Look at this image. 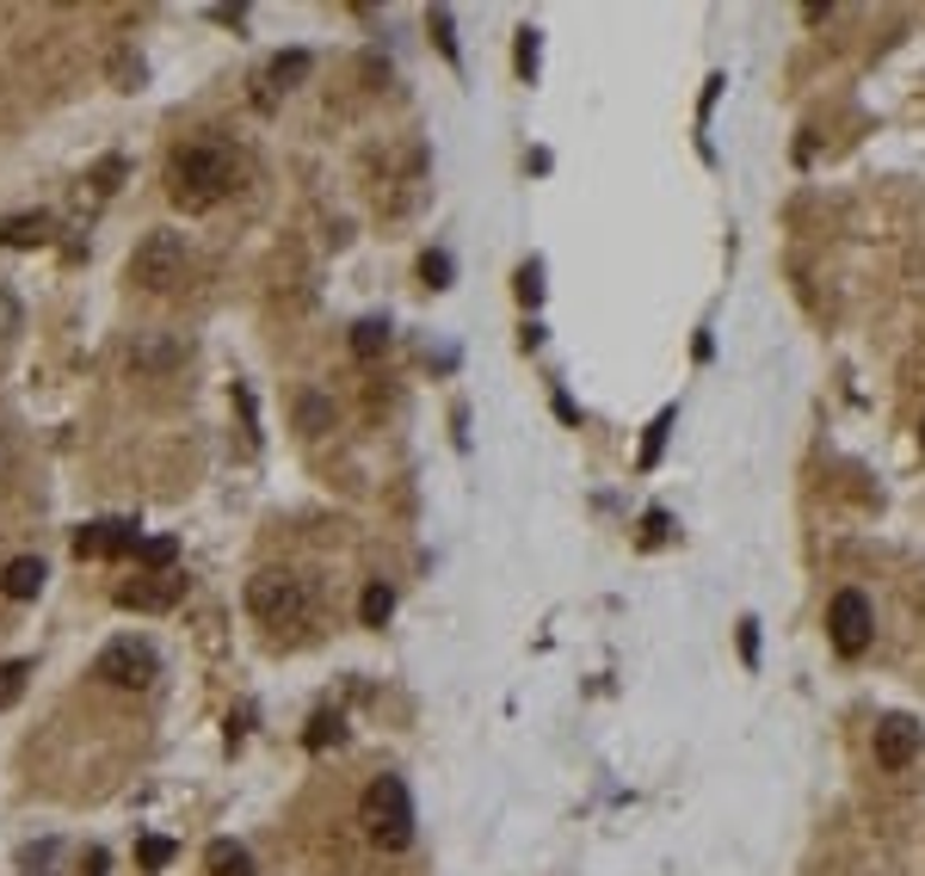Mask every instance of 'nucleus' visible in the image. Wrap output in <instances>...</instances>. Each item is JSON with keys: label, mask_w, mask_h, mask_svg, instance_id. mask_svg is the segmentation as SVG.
Listing matches in <instances>:
<instances>
[{"label": "nucleus", "mask_w": 925, "mask_h": 876, "mask_svg": "<svg viewBox=\"0 0 925 876\" xmlns=\"http://www.w3.org/2000/svg\"><path fill=\"white\" fill-rule=\"evenodd\" d=\"M167 192L179 211H211L235 192V148L223 136H198V143L173 148L167 160Z\"/></svg>", "instance_id": "1"}, {"label": "nucleus", "mask_w": 925, "mask_h": 876, "mask_svg": "<svg viewBox=\"0 0 925 876\" xmlns=\"http://www.w3.org/2000/svg\"><path fill=\"white\" fill-rule=\"evenodd\" d=\"M247 611L265 630H296V624L315 617V586L291 568H260L247 581Z\"/></svg>", "instance_id": "2"}, {"label": "nucleus", "mask_w": 925, "mask_h": 876, "mask_svg": "<svg viewBox=\"0 0 925 876\" xmlns=\"http://www.w3.org/2000/svg\"><path fill=\"white\" fill-rule=\"evenodd\" d=\"M358 821H364V834L377 839L383 851H408L413 846V797H408V783H401L396 771L370 778L364 802H358Z\"/></svg>", "instance_id": "3"}, {"label": "nucleus", "mask_w": 925, "mask_h": 876, "mask_svg": "<svg viewBox=\"0 0 925 876\" xmlns=\"http://www.w3.org/2000/svg\"><path fill=\"white\" fill-rule=\"evenodd\" d=\"M185 266H192V260H185V235H173V228L143 235L136 241V253H130V279L143 284V291H155V296L179 291Z\"/></svg>", "instance_id": "4"}, {"label": "nucleus", "mask_w": 925, "mask_h": 876, "mask_svg": "<svg viewBox=\"0 0 925 876\" xmlns=\"http://www.w3.org/2000/svg\"><path fill=\"white\" fill-rule=\"evenodd\" d=\"M93 673L106 679V685H130V691H143L148 679L160 673V654H155V642H143V636H118V642H106V649H99Z\"/></svg>", "instance_id": "5"}, {"label": "nucleus", "mask_w": 925, "mask_h": 876, "mask_svg": "<svg viewBox=\"0 0 925 876\" xmlns=\"http://www.w3.org/2000/svg\"><path fill=\"white\" fill-rule=\"evenodd\" d=\"M827 636H833V649L846 654V661H858L864 649H870V636H876V611H870V598L864 593H833V605H827Z\"/></svg>", "instance_id": "6"}, {"label": "nucleus", "mask_w": 925, "mask_h": 876, "mask_svg": "<svg viewBox=\"0 0 925 876\" xmlns=\"http://www.w3.org/2000/svg\"><path fill=\"white\" fill-rule=\"evenodd\" d=\"M919 747H925V734H919V722L913 717H883L876 722V766L883 771H907L913 759H919Z\"/></svg>", "instance_id": "7"}, {"label": "nucleus", "mask_w": 925, "mask_h": 876, "mask_svg": "<svg viewBox=\"0 0 925 876\" xmlns=\"http://www.w3.org/2000/svg\"><path fill=\"white\" fill-rule=\"evenodd\" d=\"M130 549H143V532L130 518H93L75 532V556H130Z\"/></svg>", "instance_id": "8"}, {"label": "nucleus", "mask_w": 925, "mask_h": 876, "mask_svg": "<svg viewBox=\"0 0 925 876\" xmlns=\"http://www.w3.org/2000/svg\"><path fill=\"white\" fill-rule=\"evenodd\" d=\"M179 593H185V574H179V568H167V574H136V581L118 586V605H124V611H167V605H179Z\"/></svg>", "instance_id": "9"}, {"label": "nucleus", "mask_w": 925, "mask_h": 876, "mask_svg": "<svg viewBox=\"0 0 925 876\" xmlns=\"http://www.w3.org/2000/svg\"><path fill=\"white\" fill-rule=\"evenodd\" d=\"M50 235H56L50 211H26V216H7V223H0V247H43Z\"/></svg>", "instance_id": "10"}, {"label": "nucleus", "mask_w": 925, "mask_h": 876, "mask_svg": "<svg viewBox=\"0 0 925 876\" xmlns=\"http://www.w3.org/2000/svg\"><path fill=\"white\" fill-rule=\"evenodd\" d=\"M43 562L38 556H19V562H7V574H0V593L13 598V605H26V598H38L43 593Z\"/></svg>", "instance_id": "11"}, {"label": "nucleus", "mask_w": 925, "mask_h": 876, "mask_svg": "<svg viewBox=\"0 0 925 876\" xmlns=\"http://www.w3.org/2000/svg\"><path fill=\"white\" fill-rule=\"evenodd\" d=\"M309 75V50H291V56H278L272 68H265V94L260 99H272V94H291L296 80Z\"/></svg>", "instance_id": "12"}, {"label": "nucleus", "mask_w": 925, "mask_h": 876, "mask_svg": "<svg viewBox=\"0 0 925 876\" xmlns=\"http://www.w3.org/2000/svg\"><path fill=\"white\" fill-rule=\"evenodd\" d=\"M179 359H185L179 340H136V345H130V364H136V371H167V364H179Z\"/></svg>", "instance_id": "13"}, {"label": "nucleus", "mask_w": 925, "mask_h": 876, "mask_svg": "<svg viewBox=\"0 0 925 876\" xmlns=\"http://www.w3.org/2000/svg\"><path fill=\"white\" fill-rule=\"evenodd\" d=\"M204 864H211V876H253V858H247V846H235V839H211V851H204Z\"/></svg>", "instance_id": "14"}, {"label": "nucleus", "mask_w": 925, "mask_h": 876, "mask_svg": "<svg viewBox=\"0 0 925 876\" xmlns=\"http://www.w3.org/2000/svg\"><path fill=\"white\" fill-rule=\"evenodd\" d=\"M389 611H396V593H389L383 581H370V586H364V598H358V617H364L370 630H383Z\"/></svg>", "instance_id": "15"}, {"label": "nucleus", "mask_w": 925, "mask_h": 876, "mask_svg": "<svg viewBox=\"0 0 925 876\" xmlns=\"http://www.w3.org/2000/svg\"><path fill=\"white\" fill-rule=\"evenodd\" d=\"M666 432H673V408H661V413H654V426H648V438H642V457H635V464H642V469H654V464H661V451H666Z\"/></svg>", "instance_id": "16"}, {"label": "nucleus", "mask_w": 925, "mask_h": 876, "mask_svg": "<svg viewBox=\"0 0 925 876\" xmlns=\"http://www.w3.org/2000/svg\"><path fill=\"white\" fill-rule=\"evenodd\" d=\"M340 734H345V722L333 717V710H321V717H315V722H309V729H303V747H309V753H328V747L340 741Z\"/></svg>", "instance_id": "17"}, {"label": "nucleus", "mask_w": 925, "mask_h": 876, "mask_svg": "<svg viewBox=\"0 0 925 876\" xmlns=\"http://www.w3.org/2000/svg\"><path fill=\"white\" fill-rule=\"evenodd\" d=\"M173 556H179V544H173V537H143V549H136V562H143L148 574H167Z\"/></svg>", "instance_id": "18"}, {"label": "nucleus", "mask_w": 925, "mask_h": 876, "mask_svg": "<svg viewBox=\"0 0 925 876\" xmlns=\"http://www.w3.org/2000/svg\"><path fill=\"white\" fill-rule=\"evenodd\" d=\"M383 345H389V321H358L352 328V352L358 359H377Z\"/></svg>", "instance_id": "19"}, {"label": "nucleus", "mask_w": 925, "mask_h": 876, "mask_svg": "<svg viewBox=\"0 0 925 876\" xmlns=\"http://www.w3.org/2000/svg\"><path fill=\"white\" fill-rule=\"evenodd\" d=\"M136 864H143V870H160V864H173V839H160V834L136 839Z\"/></svg>", "instance_id": "20"}, {"label": "nucleus", "mask_w": 925, "mask_h": 876, "mask_svg": "<svg viewBox=\"0 0 925 876\" xmlns=\"http://www.w3.org/2000/svg\"><path fill=\"white\" fill-rule=\"evenodd\" d=\"M26 673H31V666H26V661H7V666H0V710L13 704L19 691H26Z\"/></svg>", "instance_id": "21"}, {"label": "nucleus", "mask_w": 925, "mask_h": 876, "mask_svg": "<svg viewBox=\"0 0 925 876\" xmlns=\"http://www.w3.org/2000/svg\"><path fill=\"white\" fill-rule=\"evenodd\" d=\"M537 50H543V38L525 26V31H518V75H525V80L537 75Z\"/></svg>", "instance_id": "22"}, {"label": "nucleus", "mask_w": 925, "mask_h": 876, "mask_svg": "<svg viewBox=\"0 0 925 876\" xmlns=\"http://www.w3.org/2000/svg\"><path fill=\"white\" fill-rule=\"evenodd\" d=\"M420 279L432 284V291H445V284H450V260H445V253H426V260H420Z\"/></svg>", "instance_id": "23"}, {"label": "nucleus", "mask_w": 925, "mask_h": 876, "mask_svg": "<svg viewBox=\"0 0 925 876\" xmlns=\"http://www.w3.org/2000/svg\"><path fill=\"white\" fill-rule=\"evenodd\" d=\"M666 525H673V518H666L661 506H654V513L642 518V544H648V549H654V544H666Z\"/></svg>", "instance_id": "24"}, {"label": "nucleus", "mask_w": 925, "mask_h": 876, "mask_svg": "<svg viewBox=\"0 0 925 876\" xmlns=\"http://www.w3.org/2000/svg\"><path fill=\"white\" fill-rule=\"evenodd\" d=\"M432 31H438V50H445L450 62H457V31H450V13H445V7L432 13Z\"/></svg>", "instance_id": "25"}, {"label": "nucleus", "mask_w": 925, "mask_h": 876, "mask_svg": "<svg viewBox=\"0 0 925 876\" xmlns=\"http://www.w3.org/2000/svg\"><path fill=\"white\" fill-rule=\"evenodd\" d=\"M518 296H525V303H537V296H543V272H537V266L518 272Z\"/></svg>", "instance_id": "26"}, {"label": "nucleus", "mask_w": 925, "mask_h": 876, "mask_svg": "<svg viewBox=\"0 0 925 876\" xmlns=\"http://www.w3.org/2000/svg\"><path fill=\"white\" fill-rule=\"evenodd\" d=\"M740 661H747V666L759 661V630H753V617H747V624H740Z\"/></svg>", "instance_id": "27"}, {"label": "nucleus", "mask_w": 925, "mask_h": 876, "mask_svg": "<svg viewBox=\"0 0 925 876\" xmlns=\"http://www.w3.org/2000/svg\"><path fill=\"white\" fill-rule=\"evenodd\" d=\"M321 426H328V408L309 396V401H303V432H321Z\"/></svg>", "instance_id": "28"}, {"label": "nucleus", "mask_w": 925, "mask_h": 876, "mask_svg": "<svg viewBox=\"0 0 925 876\" xmlns=\"http://www.w3.org/2000/svg\"><path fill=\"white\" fill-rule=\"evenodd\" d=\"M13 328H19V303L0 291V333H13Z\"/></svg>", "instance_id": "29"}, {"label": "nucleus", "mask_w": 925, "mask_h": 876, "mask_svg": "<svg viewBox=\"0 0 925 876\" xmlns=\"http://www.w3.org/2000/svg\"><path fill=\"white\" fill-rule=\"evenodd\" d=\"M80 876H106V851H87V870Z\"/></svg>", "instance_id": "30"}, {"label": "nucleus", "mask_w": 925, "mask_h": 876, "mask_svg": "<svg viewBox=\"0 0 925 876\" xmlns=\"http://www.w3.org/2000/svg\"><path fill=\"white\" fill-rule=\"evenodd\" d=\"M919 438H925V426H919Z\"/></svg>", "instance_id": "31"}]
</instances>
